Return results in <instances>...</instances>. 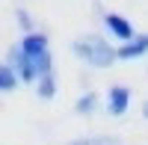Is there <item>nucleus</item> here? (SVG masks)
Listing matches in <instances>:
<instances>
[{
    "label": "nucleus",
    "mask_w": 148,
    "mask_h": 145,
    "mask_svg": "<svg viewBox=\"0 0 148 145\" xmlns=\"http://www.w3.org/2000/svg\"><path fill=\"white\" fill-rule=\"evenodd\" d=\"M21 86V80L15 74V68H12L9 62H0V95H9V92H15Z\"/></svg>",
    "instance_id": "obj_7"
},
{
    "label": "nucleus",
    "mask_w": 148,
    "mask_h": 145,
    "mask_svg": "<svg viewBox=\"0 0 148 145\" xmlns=\"http://www.w3.org/2000/svg\"><path fill=\"white\" fill-rule=\"evenodd\" d=\"M142 116H145V118H148V101H145V104H142Z\"/></svg>",
    "instance_id": "obj_12"
},
{
    "label": "nucleus",
    "mask_w": 148,
    "mask_h": 145,
    "mask_svg": "<svg viewBox=\"0 0 148 145\" xmlns=\"http://www.w3.org/2000/svg\"><path fill=\"white\" fill-rule=\"evenodd\" d=\"M107 110H110V116H125L130 110V89L127 86H113L107 92Z\"/></svg>",
    "instance_id": "obj_5"
},
{
    "label": "nucleus",
    "mask_w": 148,
    "mask_h": 145,
    "mask_svg": "<svg viewBox=\"0 0 148 145\" xmlns=\"http://www.w3.org/2000/svg\"><path fill=\"white\" fill-rule=\"evenodd\" d=\"M142 53H148V33H136V39H130L127 44L116 47V56L119 59H136Z\"/></svg>",
    "instance_id": "obj_6"
},
{
    "label": "nucleus",
    "mask_w": 148,
    "mask_h": 145,
    "mask_svg": "<svg viewBox=\"0 0 148 145\" xmlns=\"http://www.w3.org/2000/svg\"><path fill=\"white\" fill-rule=\"evenodd\" d=\"M6 62L15 68V74H18V80L21 83H36V74H33V65H30V59L21 53V47L15 44V47H9L6 51Z\"/></svg>",
    "instance_id": "obj_4"
},
{
    "label": "nucleus",
    "mask_w": 148,
    "mask_h": 145,
    "mask_svg": "<svg viewBox=\"0 0 148 145\" xmlns=\"http://www.w3.org/2000/svg\"><path fill=\"white\" fill-rule=\"evenodd\" d=\"M71 53L80 56L83 62L95 65V68H110L119 59L116 47L110 44L104 36H98V33H86V36H80V39H74L71 42Z\"/></svg>",
    "instance_id": "obj_1"
},
{
    "label": "nucleus",
    "mask_w": 148,
    "mask_h": 145,
    "mask_svg": "<svg viewBox=\"0 0 148 145\" xmlns=\"http://www.w3.org/2000/svg\"><path fill=\"white\" fill-rule=\"evenodd\" d=\"M15 18H18V24H21L24 36H27V33H36V24H33V15H30L27 9H15Z\"/></svg>",
    "instance_id": "obj_11"
},
{
    "label": "nucleus",
    "mask_w": 148,
    "mask_h": 145,
    "mask_svg": "<svg viewBox=\"0 0 148 145\" xmlns=\"http://www.w3.org/2000/svg\"><path fill=\"white\" fill-rule=\"evenodd\" d=\"M95 107H98V95L95 92H86V95H80V98L74 101V110H77L80 116H89Z\"/></svg>",
    "instance_id": "obj_9"
},
{
    "label": "nucleus",
    "mask_w": 148,
    "mask_h": 145,
    "mask_svg": "<svg viewBox=\"0 0 148 145\" xmlns=\"http://www.w3.org/2000/svg\"><path fill=\"white\" fill-rule=\"evenodd\" d=\"M33 86H36V95H39L42 101H51L53 95H56V77H53V74H47V77H39V80L33 83Z\"/></svg>",
    "instance_id": "obj_8"
},
{
    "label": "nucleus",
    "mask_w": 148,
    "mask_h": 145,
    "mask_svg": "<svg viewBox=\"0 0 148 145\" xmlns=\"http://www.w3.org/2000/svg\"><path fill=\"white\" fill-rule=\"evenodd\" d=\"M101 21H104V27H107V33L113 36V39L125 42V44H127L130 39H136V27H133L125 15H119V12H107Z\"/></svg>",
    "instance_id": "obj_3"
},
{
    "label": "nucleus",
    "mask_w": 148,
    "mask_h": 145,
    "mask_svg": "<svg viewBox=\"0 0 148 145\" xmlns=\"http://www.w3.org/2000/svg\"><path fill=\"white\" fill-rule=\"evenodd\" d=\"M68 145H119L116 136H89V139H74Z\"/></svg>",
    "instance_id": "obj_10"
},
{
    "label": "nucleus",
    "mask_w": 148,
    "mask_h": 145,
    "mask_svg": "<svg viewBox=\"0 0 148 145\" xmlns=\"http://www.w3.org/2000/svg\"><path fill=\"white\" fill-rule=\"evenodd\" d=\"M18 47H21V53L30 59L36 80H39V77H47V74H53L51 42H47V36H45L42 30H36V33H27V36H24V39L18 42Z\"/></svg>",
    "instance_id": "obj_2"
}]
</instances>
